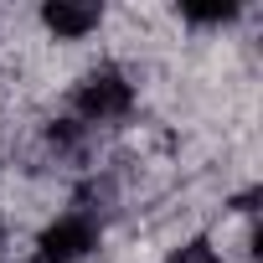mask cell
<instances>
[{
	"mask_svg": "<svg viewBox=\"0 0 263 263\" xmlns=\"http://www.w3.org/2000/svg\"><path fill=\"white\" fill-rule=\"evenodd\" d=\"M171 263H217V253H212L206 242H191V248H181Z\"/></svg>",
	"mask_w": 263,
	"mask_h": 263,
	"instance_id": "5b68a950",
	"label": "cell"
},
{
	"mask_svg": "<svg viewBox=\"0 0 263 263\" xmlns=\"http://www.w3.org/2000/svg\"><path fill=\"white\" fill-rule=\"evenodd\" d=\"M42 263H47V258H42Z\"/></svg>",
	"mask_w": 263,
	"mask_h": 263,
	"instance_id": "8992f818",
	"label": "cell"
},
{
	"mask_svg": "<svg viewBox=\"0 0 263 263\" xmlns=\"http://www.w3.org/2000/svg\"><path fill=\"white\" fill-rule=\"evenodd\" d=\"M47 26H52L57 36H83V31L98 26V11H93V6H67V0H52V6H47Z\"/></svg>",
	"mask_w": 263,
	"mask_h": 263,
	"instance_id": "3957f363",
	"label": "cell"
},
{
	"mask_svg": "<svg viewBox=\"0 0 263 263\" xmlns=\"http://www.w3.org/2000/svg\"><path fill=\"white\" fill-rule=\"evenodd\" d=\"M78 108H83L88 119H98V124H103V119H119V114H129V83L114 78V72H98V78L83 83Z\"/></svg>",
	"mask_w": 263,
	"mask_h": 263,
	"instance_id": "6da1fadb",
	"label": "cell"
},
{
	"mask_svg": "<svg viewBox=\"0 0 263 263\" xmlns=\"http://www.w3.org/2000/svg\"><path fill=\"white\" fill-rule=\"evenodd\" d=\"M88 248H93V222H88V217H62V222L47 227V237H42L47 263H72V258H83Z\"/></svg>",
	"mask_w": 263,
	"mask_h": 263,
	"instance_id": "7a4b0ae2",
	"label": "cell"
},
{
	"mask_svg": "<svg viewBox=\"0 0 263 263\" xmlns=\"http://www.w3.org/2000/svg\"><path fill=\"white\" fill-rule=\"evenodd\" d=\"M186 16H191V21H227L232 6H227V0H222V6H186Z\"/></svg>",
	"mask_w": 263,
	"mask_h": 263,
	"instance_id": "277c9868",
	"label": "cell"
}]
</instances>
